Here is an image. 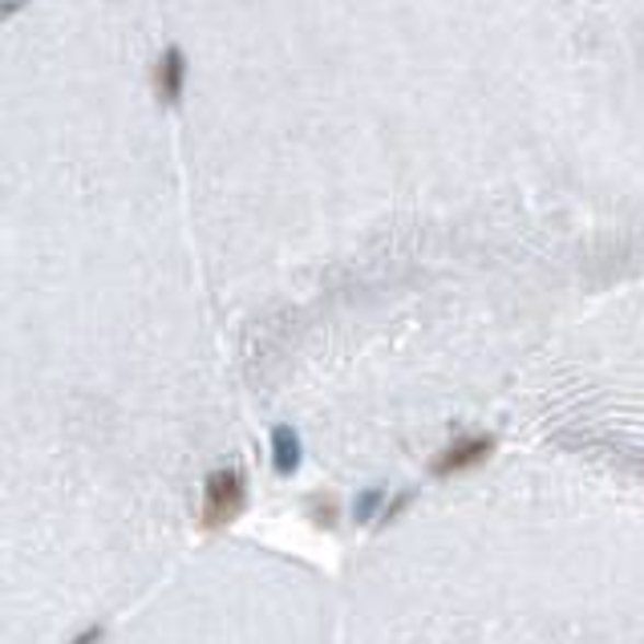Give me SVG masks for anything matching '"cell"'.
I'll return each mask as SVG.
<instances>
[{
  "label": "cell",
  "mask_w": 644,
  "mask_h": 644,
  "mask_svg": "<svg viewBox=\"0 0 644 644\" xmlns=\"http://www.w3.org/2000/svg\"><path fill=\"white\" fill-rule=\"evenodd\" d=\"M248 507V470L228 462V467H215L203 479V503H199V524L207 531H223L228 524H235Z\"/></svg>",
  "instance_id": "1"
},
{
  "label": "cell",
  "mask_w": 644,
  "mask_h": 644,
  "mask_svg": "<svg viewBox=\"0 0 644 644\" xmlns=\"http://www.w3.org/2000/svg\"><path fill=\"white\" fill-rule=\"evenodd\" d=\"M491 455H495V434H462V438H455L429 458V474L434 479H455V474L483 467Z\"/></svg>",
  "instance_id": "2"
},
{
  "label": "cell",
  "mask_w": 644,
  "mask_h": 644,
  "mask_svg": "<svg viewBox=\"0 0 644 644\" xmlns=\"http://www.w3.org/2000/svg\"><path fill=\"white\" fill-rule=\"evenodd\" d=\"M268 458H272V470L280 474V479H292L300 462H304V442H300V434L292 426H272L268 434Z\"/></svg>",
  "instance_id": "3"
},
{
  "label": "cell",
  "mask_w": 644,
  "mask_h": 644,
  "mask_svg": "<svg viewBox=\"0 0 644 644\" xmlns=\"http://www.w3.org/2000/svg\"><path fill=\"white\" fill-rule=\"evenodd\" d=\"M390 503V491L386 486H365L361 495L353 498V524H377L381 519V510Z\"/></svg>",
  "instance_id": "4"
},
{
  "label": "cell",
  "mask_w": 644,
  "mask_h": 644,
  "mask_svg": "<svg viewBox=\"0 0 644 644\" xmlns=\"http://www.w3.org/2000/svg\"><path fill=\"white\" fill-rule=\"evenodd\" d=\"M410 507H414V491H402L398 498H390V503H386V510H381V519H377V524H381V527L398 524V519H402Z\"/></svg>",
  "instance_id": "5"
},
{
  "label": "cell",
  "mask_w": 644,
  "mask_h": 644,
  "mask_svg": "<svg viewBox=\"0 0 644 644\" xmlns=\"http://www.w3.org/2000/svg\"><path fill=\"white\" fill-rule=\"evenodd\" d=\"M102 641H106V624H85V629L73 632L66 644H102Z\"/></svg>",
  "instance_id": "6"
},
{
  "label": "cell",
  "mask_w": 644,
  "mask_h": 644,
  "mask_svg": "<svg viewBox=\"0 0 644 644\" xmlns=\"http://www.w3.org/2000/svg\"><path fill=\"white\" fill-rule=\"evenodd\" d=\"M312 515H317L321 524H333V519H336V507H333V503H324V498H317V503H312Z\"/></svg>",
  "instance_id": "7"
}]
</instances>
